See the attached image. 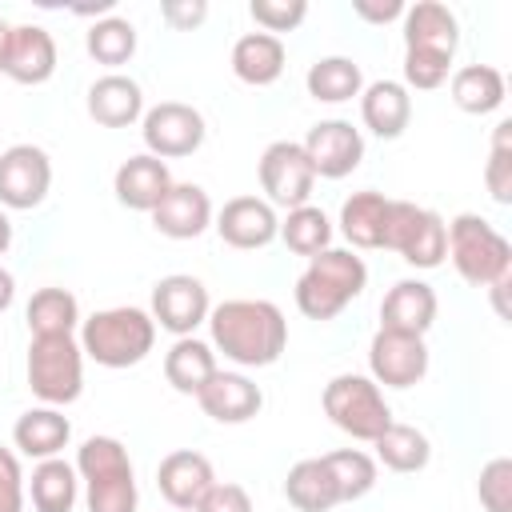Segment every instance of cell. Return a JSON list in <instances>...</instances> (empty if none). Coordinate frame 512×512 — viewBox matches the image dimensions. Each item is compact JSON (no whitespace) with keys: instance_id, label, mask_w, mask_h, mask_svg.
Wrapping results in <instances>:
<instances>
[{"instance_id":"7402d4cb","label":"cell","mask_w":512,"mask_h":512,"mask_svg":"<svg viewBox=\"0 0 512 512\" xmlns=\"http://www.w3.org/2000/svg\"><path fill=\"white\" fill-rule=\"evenodd\" d=\"M56 72V40L40 24H16L8 40L4 76L16 84H44Z\"/></svg>"},{"instance_id":"f35d334b","label":"cell","mask_w":512,"mask_h":512,"mask_svg":"<svg viewBox=\"0 0 512 512\" xmlns=\"http://www.w3.org/2000/svg\"><path fill=\"white\" fill-rule=\"evenodd\" d=\"M476 496H480L484 512H512V460L508 456H492L480 468Z\"/></svg>"},{"instance_id":"7dc6e473","label":"cell","mask_w":512,"mask_h":512,"mask_svg":"<svg viewBox=\"0 0 512 512\" xmlns=\"http://www.w3.org/2000/svg\"><path fill=\"white\" fill-rule=\"evenodd\" d=\"M8 40H12V24L0 20V72H4V60H8Z\"/></svg>"},{"instance_id":"8fae6325","label":"cell","mask_w":512,"mask_h":512,"mask_svg":"<svg viewBox=\"0 0 512 512\" xmlns=\"http://www.w3.org/2000/svg\"><path fill=\"white\" fill-rule=\"evenodd\" d=\"M256 172H260L264 200L272 208H284V212L308 204V196L316 188V172H312V164H308V156H304V148L296 140H272L260 152Z\"/></svg>"},{"instance_id":"f6af8a7d","label":"cell","mask_w":512,"mask_h":512,"mask_svg":"<svg viewBox=\"0 0 512 512\" xmlns=\"http://www.w3.org/2000/svg\"><path fill=\"white\" fill-rule=\"evenodd\" d=\"M12 300H16V276L0 264V312H8V308H12Z\"/></svg>"},{"instance_id":"4dcf8cb0","label":"cell","mask_w":512,"mask_h":512,"mask_svg":"<svg viewBox=\"0 0 512 512\" xmlns=\"http://www.w3.org/2000/svg\"><path fill=\"white\" fill-rule=\"evenodd\" d=\"M28 496H32V508H36V512H72V508H76V496H80L76 464L60 460V456L40 460V464L32 468Z\"/></svg>"},{"instance_id":"f1b7e54d","label":"cell","mask_w":512,"mask_h":512,"mask_svg":"<svg viewBox=\"0 0 512 512\" xmlns=\"http://www.w3.org/2000/svg\"><path fill=\"white\" fill-rule=\"evenodd\" d=\"M284 496L296 512H332L340 504V492L332 484V472H328L324 456L296 460L284 476Z\"/></svg>"},{"instance_id":"4316f807","label":"cell","mask_w":512,"mask_h":512,"mask_svg":"<svg viewBox=\"0 0 512 512\" xmlns=\"http://www.w3.org/2000/svg\"><path fill=\"white\" fill-rule=\"evenodd\" d=\"M388 208L392 200L376 188H360L340 204V232L352 248H384V228H388Z\"/></svg>"},{"instance_id":"9c48e42d","label":"cell","mask_w":512,"mask_h":512,"mask_svg":"<svg viewBox=\"0 0 512 512\" xmlns=\"http://www.w3.org/2000/svg\"><path fill=\"white\" fill-rule=\"evenodd\" d=\"M384 248L400 252V260L412 264V268H440L444 256H448L444 216L432 212V208H420L412 200H392L388 228H384Z\"/></svg>"},{"instance_id":"e0dca14e","label":"cell","mask_w":512,"mask_h":512,"mask_svg":"<svg viewBox=\"0 0 512 512\" xmlns=\"http://www.w3.org/2000/svg\"><path fill=\"white\" fill-rule=\"evenodd\" d=\"M212 484H216V472H212L208 456L196 448H176L156 468V488L176 512H192Z\"/></svg>"},{"instance_id":"484cf974","label":"cell","mask_w":512,"mask_h":512,"mask_svg":"<svg viewBox=\"0 0 512 512\" xmlns=\"http://www.w3.org/2000/svg\"><path fill=\"white\" fill-rule=\"evenodd\" d=\"M284 40L280 36H268V32H244L236 44H232V72L236 80L252 84V88H268L280 80L284 72Z\"/></svg>"},{"instance_id":"277c9868","label":"cell","mask_w":512,"mask_h":512,"mask_svg":"<svg viewBox=\"0 0 512 512\" xmlns=\"http://www.w3.org/2000/svg\"><path fill=\"white\" fill-rule=\"evenodd\" d=\"M76 340H80V352L88 360H96L100 368H132L152 352L156 320L136 304L100 308L88 320H80Z\"/></svg>"},{"instance_id":"603a6c76","label":"cell","mask_w":512,"mask_h":512,"mask_svg":"<svg viewBox=\"0 0 512 512\" xmlns=\"http://www.w3.org/2000/svg\"><path fill=\"white\" fill-rule=\"evenodd\" d=\"M88 116L100 128H128L144 116V88L124 72H104L88 88Z\"/></svg>"},{"instance_id":"ffe728a7","label":"cell","mask_w":512,"mask_h":512,"mask_svg":"<svg viewBox=\"0 0 512 512\" xmlns=\"http://www.w3.org/2000/svg\"><path fill=\"white\" fill-rule=\"evenodd\" d=\"M172 184H176V180H172L168 164H164L160 156H148V152L128 156V160L116 168V176H112L116 200H120L124 208H132V212H152V208L168 196Z\"/></svg>"},{"instance_id":"836d02e7","label":"cell","mask_w":512,"mask_h":512,"mask_svg":"<svg viewBox=\"0 0 512 512\" xmlns=\"http://www.w3.org/2000/svg\"><path fill=\"white\" fill-rule=\"evenodd\" d=\"M372 448H376V456L372 460H380L384 468H392V472H420V468H428V460H432V444H428V436L416 428V424H388L376 440H372Z\"/></svg>"},{"instance_id":"cb8c5ba5","label":"cell","mask_w":512,"mask_h":512,"mask_svg":"<svg viewBox=\"0 0 512 512\" xmlns=\"http://www.w3.org/2000/svg\"><path fill=\"white\" fill-rule=\"evenodd\" d=\"M360 120L372 136L380 140H396L404 136L408 120H412V96L400 80H372L360 92Z\"/></svg>"},{"instance_id":"52a82bcc","label":"cell","mask_w":512,"mask_h":512,"mask_svg":"<svg viewBox=\"0 0 512 512\" xmlns=\"http://www.w3.org/2000/svg\"><path fill=\"white\" fill-rule=\"evenodd\" d=\"M320 404H324V416H328L340 432H348L352 440H364V444H372V440L392 424V408H388L380 384H376L372 376H360V372H340V376H332V380L324 384Z\"/></svg>"},{"instance_id":"6da1fadb","label":"cell","mask_w":512,"mask_h":512,"mask_svg":"<svg viewBox=\"0 0 512 512\" xmlns=\"http://www.w3.org/2000/svg\"><path fill=\"white\" fill-rule=\"evenodd\" d=\"M212 352L240 368H268L288 348V320L272 300H224L208 312Z\"/></svg>"},{"instance_id":"8992f818","label":"cell","mask_w":512,"mask_h":512,"mask_svg":"<svg viewBox=\"0 0 512 512\" xmlns=\"http://www.w3.org/2000/svg\"><path fill=\"white\" fill-rule=\"evenodd\" d=\"M444 228H448V260L460 272V280H468L472 288H492L512 276V244L496 224H488L476 212H460L444 220Z\"/></svg>"},{"instance_id":"f546056e","label":"cell","mask_w":512,"mask_h":512,"mask_svg":"<svg viewBox=\"0 0 512 512\" xmlns=\"http://www.w3.org/2000/svg\"><path fill=\"white\" fill-rule=\"evenodd\" d=\"M212 372H216V352L196 336H176V344L164 352V380L184 396H196L212 380Z\"/></svg>"},{"instance_id":"d4e9b609","label":"cell","mask_w":512,"mask_h":512,"mask_svg":"<svg viewBox=\"0 0 512 512\" xmlns=\"http://www.w3.org/2000/svg\"><path fill=\"white\" fill-rule=\"evenodd\" d=\"M68 440H72V424H68V416H64L60 408H52V404H40V408L20 412V420L12 424V444H16L24 456H32V460H52V456H60V452L68 448Z\"/></svg>"},{"instance_id":"4fadbf2b","label":"cell","mask_w":512,"mask_h":512,"mask_svg":"<svg viewBox=\"0 0 512 512\" xmlns=\"http://www.w3.org/2000/svg\"><path fill=\"white\" fill-rule=\"evenodd\" d=\"M208 312H212V300H208V288L196 276L172 272V276L152 284L148 316L156 320V328H164L172 336H192L200 324H208Z\"/></svg>"},{"instance_id":"2e32d148","label":"cell","mask_w":512,"mask_h":512,"mask_svg":"<svg viewBox=\"0 0 512 512\" xmlns=\"http://www.w3.org/2000/svg\"><path fill=\"white\" fill-rule=\"evenodd\" d=\"M212 228L220 232L224 244L252 252V248H268L280 236V216L264 196H232L216 212Z\"/></svg>"},{"instance_id":"ab89813d","label":"cell","mask_w":512,"mask_h":512,"mask_svg":"<svg viewBox=\"0 0 512 512\" xmlns=\"http://www.w3.org/2000/svg\"><path fill=\"white\" fill-rule=\"evenodd\" d=\"M248 12L268 36H276V32H292L308 16V4L304 0H252Z\"/></svg>"},{"instance_id":"74e56055","label":"cell","mask_w":512,"mask_h":512,"mask_svg":"<svg viewBox=\"0 0 512 512\" xmlns=\"http://www.w3.org/2000/svg\"><path fill=\"white\" fill-rule=\"evenodd\" d=\"M484 184L496 204H512V120L492 128V152L484 164Z\"/></svg>"},{"instance_id":"d590c367","label":"cell","mask_w":512,"mask_h":512,"mask_svg":"<svg viewBox=\"0 0 512 512\" xmlns=\"http://www.w3.org/2000/svg\"><path fill=\"white\" fill-rule=\"evenodd\" d=\"M324 464H328V472H332V484H336V492H340V504L360 500V496H368V492L376 488L380 468H376V460H372L364 448H336V452L324 456Z\"/></svg>"},{"instance_id":"ba28073f","label":"cell","mask_w":512,"mask_h":512,"mask_svg":"<svg viewBox=\"0 0 512 512\" xmlns=\"http://www.w3.org/2000/svg\"><path fill=\"white\" fill-rule=\"evenodd\" d=\"M28 388L36 400L64 408L84 392V352L76 336H32L28 344Z\"/></svg>"},{"instance_id":"3957f363","label":"cell","mask_w":512,"mask_h":512,"mask_svg":"<svg viewBox=\"0 0 512 512\" xmlns=\"http://www.w3.org/2000/svg\"><path fill=\"white\" fill-rule=\"evenodd\" d=\"M368 284V264L352 248H324L296 280V308L308 320H336Z\"/></svg>"},{"instance_id":"5bb4252c","label":"cell","mask_w":512,"mask_h":512,"mask_svg":"<svg viewBox=\"0 0 512 512\" xmlns=\"http://www.w3.org/2000/svg\"><path fill=\"white\" fill-rule=\"evenodd\" d=\"M300 148H304L312 172L324 176V180H344V176H352V172L360 168V160H364V136H360V128H352V124L340 120V116L316 120V124L308 128V136L300 140Z\"/></svg>"},{"instance_id":"e575fe53","label":"cell","mask_w":512,"mask_h":512,"mask_svg":"<svg viewBox=\"0 0 512 512\" xmlns=\"http://www.w3.org/2000/svg\"><path fill=\"white\" fill-rule=\"evenodd\" d=\"M280 240L288 244V252L296 256H316L324 248H332V220L324 216V208L316 204H300L280 220Z\"/></svg>"},{"instance_id":"83f0119b","label":"cell","mask_w":512,"mask_h":512,"mask_svg":"<svg viewBox=\"0 0 512 512\" xmlns=\"http://www.w3.org/2000/svg\"><path fill=\"white\" fill-rule=\"evenodd\" d=\"M448 92H452V104L468 116H488L504 104L508 96V84H504V72L492 68V64H464L452 72L448 80Z\"/></svg>"},{"instance_id":"d6a6232c","label":"cell","mask_w":512,"mask_h":512,"mask_svg":"<svg viewBox=\"0 0 512 512\" xmlns=\"http://www.w3.org/2000/svg\"><path fill=\"white\" fill-rule=\"evenodd\" d=\"M24 316H28V332L32 336H76L80 300L68 288H40V292H32Z\"/></svg>"},{"instance_id":"b9f144b4","label":"cell","mask_w":512,"mask_h":512,"mask_svg":"<svg viewBox=\"0 0 512 512\" xmlns=\"http://www.w3.org/2000/svg\"><path fill=\"white\" fill-rule=\"evenodd\" d=\"M192 512H252V496L244 484H220L216 480Z\"/></svg>"},{"instance_id":"30bf717a","label":"cell","mask_w":512,"mask_h":512,"mask_svg":"<svg viewBox=\"0 0 512 512\" xmlns=\"http://www.w3.org/2000/svg\"><path fill=\"white\" fill-rule=\"evenodd\" d=\"M140 136H144V148L148 156H160V160H180V156H192L208 128H204V116L200 108L184 104V100H160L152 108H144L140 116Z\"/></svg>"},{"instance_id":"5b68a950","label":"cell","mask_w":512,"mask_h":512,"mask_svg":"<svg viewBox=\"0 0 512 512\" xmlns=\"http://www.w3.org/2000/svg\"><path fill=\"white\" fill-rule=\"evenodd\" d=\"M76 476L84 480L88 512H136L140 492L132 460L116 436H88L76 448Z\"/></svg>"},{"instance_id":"60d3db41","label":"cell","mask_w":512,"mask_h":512,"mask_svg":"<svg viewBox=\"0 0 512 512\" xmlns=\"http://www.w3.org/2000/svg\"><path fill=\"white\" fill-rule=\"evenodd\" d=\"M24 472L12 448H0V512H24Z\"/></svg>"},{"instance_id":"bcb514c9","label":"cell","mask_w":512,"mask_h":512,"mask_svg":"<svg viewBox=\"0 0 512 512\" xmlns=\"http://www.w3.org/2000/svg\"><path fill=\"white\" fill-rule=\"evenodd\" d=\"M12 248V220H8V212L0 208V256Z\"/></svg>"},{"instance_id":"ac0fdd59","label":"cell","mask_w":512,"mask_h":512,"mask_svg":"<svg viewBox=\"0 0 512 512\" xmlns=\"http://www.w3.org/2000/svg\"><path fill=\"white\" fill-rule=\"evenodd\" d=\"M196 404L204 408V416H212L216 424H248L260 408H264V392L256 380H248L244 372H224L216 368L212 380L196 392Z\"/></svg>"},{"instance_id":"7c38bea8","label":"cell","mask_w":512,"mask_h":512,"mask_svg":"<svg viewBox=\"0 0 512 512\" xmlns=\"http://www.w3.org/2000/svg\"><path fill=\"white\" fill-rule=\"evenodd\" d=\"M52 188V160L36 144H12L0 152V208H40Z\"/></svg>"},{"instance_id":"8d00e7d4","label":"cell","mask_w":512,"mask_h":512,"mask_svg":"<svg viewBox=\"0 0 512 512\" xmlns=\"http://www.w3.org/2000/svg\"><path fill=\"white\" fill-rule=\"evenodd\" d=\"M84 48H88V56H92L96 64L120 68V64H128V60L136 56V28H132V20H124V16H100V20L88 28Z\"/></svg>"},{"instance_id":"9a60e30c","label":"cell","mask_w":512,"mask_h":512,"mask_svg":"<svg viewBox=\"0 0 512 512\" xmlns=\"http://www.w3.org/2000/svg\"><path fill=\"white\" fill-rule=\"evenodd\" d=\"M368 376L384 388H412L428 376V344L424 336H404L376 328L368 344Z\"/></svg>"},{"instance_id":"44dd1931","label":"cell","mask_w":512,"mask_h":512,"mask_svg":"<svg viewBox=\"0 0 512 512\" xmlns=\"http://www.w3.org/2000/svg\"><path fill=\"white\" fill-rule=\"evenodd\" d=\"M436 292L424 280H396L388 296L380 300V328L404 332V336H424L436 324Z\"/></svg>"},{"instance_id":"1f68e13d","label":"cell","mask_w":512,"mask_h":512,"mask_svg":"<svg viewBox=\"0 0 512 512\" xmlns=\"http://www.w3.org/2000/svg\"><path fill=\"white\" fill-rule=\"evenodd\" d=\"M304 88L312 100H324V104H344L352 96L364 92V72L352 56H320L308 76H304Z\"/></svg>"},{"instance_id":"d6986e66","label":"cell","mask_w":512,"mask_h":512,"mask_svg":"<svg viewBox=\"0 0 512 512\" xmlns=\"http://www.w3.org/2000/svg\"><path fill=\"white\" fill-rule=\"evenodd\" d=\"M152 228L168 240H196L212 224V200L200 184H172L168 196L148 212Z\"/></svg>"},{"instance_id":"ee69618b","label":"cell","mask_w":512,"mask_h":512,"mask_svg":"<svg viewBox=\"0 0 512 512\" xmlns=\"http://www.w3.org/2000/svg\"><path fill=\"white\" fill-rule=\"evenodd\" d=\"M352 12L360 20H368V24H388V20H400L404 16V4L400 0H384V4H376V0H352Z\"/></svg>"},{"instance_id":"7a4b0ae2","label":"cell","mask_w":512,"mask_h":512,"mask_svg":"<svg viewBox=\"0 0 512 512\" xmlns=\"http://www.w3.org/2000/svg\"><path fill=\"white\" fill-rule=\"evenodd\" d=\"M404 88L432 92L448 80L456 48H460V20L440 0H416L404 8Z\"/></svg>"},{"instance_id":"7bdbcfd3","label":"cell","mask_w":512,"mask_h":512,"mask_svg":"<svg viewBox=\"0 0 512 512\" xmlns=\"http://www.w3.org/2000/svg\"><path fill=\"white\" fill-rule=\"evenodd\" d=\"M160 16H164L176 32H192V28L208 16V4H204V0H164V4H160Z\"/></svg>"}]
</instances>
